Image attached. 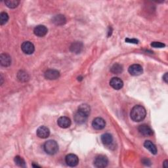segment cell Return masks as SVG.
I'll return each mask as SVG.
<instances>
[{
	"label": "cell",
	"instance_id": "1",
	"mask_svg": "<svg viewBox=\"0 0 168 168\" xmlns=\"http://www.w3.org/2000/svg\"><path fill=\"white\" fill-rule=\"evenodd\" d=\"M146 114L147 112L145 108L141 105H136L132 109L130 113V116L133 121L139 122L145 118Z\"/></svg>",
	"mask_w": 168,
	"mask_h": 168
},
{
	"label": "cell",
	"instance_id": "2",
	"mask_svg": "<svg viewBox=\"0 0 168 168\" xmlns=\"http://www.w3.org/2000/svg\"><path fill=\"white\" fill-rule=\"evenodd\" d=\"M44 151L48 154L53 155L58 151V145L57 142L54 140H49L44 144Z\"/></svg>",
	"mask_w": 168,
	"mask_h": 168
},
{
	"label": "cell",
	"instance_id": "3",
	"mask_svg": "<svg viewBox=\"0 0 168 168\" xmlns=\"http://www.w3.org/2000/svg\"><path fill=\"white\" fill-rule=\"evenodd\" d=\"M109 164V160L107 157L103 155L98 156L94 160V166L98 168L105 167Z\"/></svg>",
	"mask_w": 168,
	"mask_h": 168
},
{
	"label": "cell",
	"instance_id": "4",
	"mask_svg": "<svg viewBox=\"0 0 168 168\" xmlns=\"http://www.w3.org/2000/svg\"><path fill=\"white\" fill-rule=\"evenodd\" d=\"M21 49L26 55H32L35 51V47L32 42L27 41L23 42L21 45Z\"/></svg>",
	"mask_w": 168,
	"mask_h": 168
},
{
	"label": "cell",
	"instance_id": "5",
	"mask_svg": "<svg viewBox=\"0 0 168 168\" xmlns=\"http://www.w3.org/2000/svg\"><path fill=\"white\" fill-rule=\"evenodd\" d=\"M65 161L70 167H75L79 163V159L76 155L70 154L65 158Z\"/></svg>",
	"mask_w": 168,
	"mask_h": 168
},
{
	"label": "cell",
	"instance_id": "6",
	"mask_svg": "<svg viewBox=\"0 0 168 168\" xmlns=\"http://www.w3.org/2000/svg\"><path fill=\"white\" fill-rule=\"evenodd\" d=\"M106 122L105 119L102 118H96L92 122L93 128L96 130H101L105 128Z\"/></svg>",
	"mask_w": 168,
	"mask_h": 168
},
{
	"label": "cell",
	"instance_id": "7",
	"mask_svg": "<svg viewBox=\"0 0 168 168\" xmlns=\"http://www.w3.org/2000/svg\"><path fill=\"white\" fill-rule=\"evenodd\" d=\"M128 71L131 75L137 76L141 75L142 73L143 69L142 67L139 64H133L129 67Z\"/></svg>",
	"mask_w": 168,
	"mask_h": 168
},
{
	"label": "cell",
	"instance_id": "8",
	"mask_svg": "<svg viewBox=\"0 0 168 168\" xmlns=\"http://www.w3.org/2000/svg\"><path fill=\"white\" fill-rule=\"evenodd\" d=\"M45 77L47 80H54L58 79L60 76V73L58 70H47L45 72Z\"/></svg>",
	"mask_w": 168,
	"mask_h": 168
},
{
	"label": "cell",
	"instance_id": "9",
	"mask_svg": "<svg viewBox=\"0 0 168 168\" xmlns=\"http://www.w3.org/2000/svg\"><path fill=\"white\" fill-rule=\"evenodd\" d=\"M110 85L113 89H114L116 90H119L123 87L124 82L120 78L115 77L110 80Z\"/></svg>",
	"mask_w": 168,
	"mask_h": 168
},
{
	"label": "cell",
	"instance_id": "10",
	"mask_svg": "<svg viewBox=\"0 0 168 168\" xmlns=\"http://www.w3.org/2000/svg\"><path fill=\"white\" fill-rule=\"evenodd\" d=\"M50 135V131L49 128L45 126H40L37 129V135L41 139H46Z\"/></svg>",
	"mask_w": 168,
	"mask_h": 168
},
{
	"label": "cell",
	"instance_id": "11",
	"mask_svg": "<svg viewBox=\"0 0 168 168\" xmlns=\"http://www.w3.org/2000/svg\"><path fill=\"white\" fill-rule=\"evenodd\" d=\"M57 124L60 128L66 129V128H69L71 125V120H70V119L68 118V117L62 116L58 118Z\"/></svg>",
	"mask_w": 168,
	"mask_h": 168
},
{
	"label": "cell",
	"instance_id": "12",
	"mask_svg": "<svg viewBox=\"0 0 168 168\" xmlns=\"http://www.w3.org/2000/svg\"><path fill=\"white\" fill-rule=\"evenodd\" d=\"M48 32L47 28L44 25H38L34 30V33L38 37H44Z\"/></svg>",
	"mask_w": 168,
	"mask_h": 168
},
{
	"label": "cell",
	"instance_id": "13",
	"mask_svg": "<svg viewBox=\"0 0 168 168\" xmlns=\"http://www.w3.org/2000/svg\"><path fill=\"white\" fill-rule=\"evenodd\" d=\"M139 133L144 136H150L153 134L152 129L146 124L141 125L139 127Z\"/></svg>",
	"mask_w": 168,
	"mask_h": 168
},
{
	"label": "cell",
	"instance_id": "14",
	"mask_svg": "<svg viewBox=\"0 0 168 168\" xmlns=\"http://www.w3.org/2000/svg\"><path fill=\"white\" fill-rule=\"evenodd\" d=\"M87 117L84 114L77 111L74 115V121L77 124H83L87 121Z\"/></svg>",
	"mask_w": 168,
	"mask_h": 168
},
{
	"label": "cell",
	"instance_id": "15",
	"mask_svg": "<svg viewBox=\"0 0 168 168\" xmlns=\"http://www.w3.org/2000/svg\"><path fill=\"white\" fill-rule=\"evenodd\" d=\"M0 63L3 67H9L11 64V58L7 53H2L0 56Z\"/></svg>",
	"mask_w": 168,
	"mask_h": 168
},
{
	"label": "cell",
	"instance_id": "16",
	"mask_svg": "<svg viewBox=\"0 0 168 168\" xmlns=\"http://www.w3.org/2000/svg\"><path fill=\"white\" fill-rule=\"evenodd\" d=\"M101 141L105 145L109 146L113 142V137L110 133H105L101 136Z\"/></svg>",
	"mask_w": 168,
	"mask_h": 168
},
{
	"label": "cell",
	"instance_id": "17",
	"mask_svg": "<svg viewBox=\"0 0 168 168\" xmlns=\"http://www.w3.org/2000/svg\"><path fill=\"white\" fill-rule=\"evenodd\" d=\"M144 147L151 152L153 154H156L157 153V148L151 141H146L144 143Z\"/></svg>",
	"mask_w": 168,
	"mask_h": 168
},
{
	"label": "cell",
	"instance_id": "18",
	"mask_svg": "<svg viewBox=\"0 0 168 168\" xmlns=\"http://www.w3.org/2000/svg\"><path fill=\"white\" fill-rule=\"evenodd\" d=\"M66 21H67V19L65 16L62 15H56L53 19V22L55 23L56 25H63L66 23Z\"/></svg>",
	"mask_w": 168,
	"mask_h": 168
},
{
	"label": "cell",
	"instance_id": "19",
	"mask_svg": "<svg viewBox=\"0 0 168 168\" xmlns=\"http://www.w3.org/2000/svg\"><path fill=\"white\" fill-rule=\"evenodd\" d=\"M83 49V45L80 42H75L70 46V50L72 52L75 53H80Z\"/></svg>",
	"mask_w": 168,
	"mask_h": 168
},
{
	"label": "cell",
	"instance_id": "20",
	"mask_svg": "<svg viewBox=\"0 0 168 168\" xmlns=\"http://www.w3.org/2000/svg\"><path fill=\"white\" fill-rule=\"evenodd\" d=\"M77 111H79L88 116L90 114V111H91V109H90V106L88 105L82 104L78 107V110Z\"/></svg>",
	"mask_w": 168,
	"mask_h": 168
},
{
	"label": "cell",
	"instance_id": "21",
	"mask_svg": "<svg viewBox=\"0 0 168 168\" xmlns=\"http://www.w3.org/2000/svg\"><path fill=\"white\" fill-rule=\"evenodd\" d=\"M122 71H123L122 66L118 63L114 64L111 68V72L113 74H121L122 72Z\"/></svg>",
	"mask_w": 168,
	"mask_h": 168
},
{
	"label": "cell",
	"instance_id": "22",
	"mask_svg": "<svg viewBox=\"0 0 168 168\" xmlns=\"http://www.w3.org/2000/svg\"><path fill=\"white\" fill-rule=\"evenodd\" d=\"M20 2L18 0H6L5 2V5L10 9L16 8L19 5Z\"/></svg>",
	"mask_w": 168,
	"mask_h": 168
},
{
	"label": "cell",
	"instance_id": "23",
	"mask_svg": "<svg viewBox=\"0 0 168 168\" xmlns=\"http://www.w3.org/2000/svg\"><path fill=\"white\" fill-rule=\"evenodd\" d=\"M14 161L17 166H19L22 167H26L25 161L24 160V159L22 158L21 156H15Z\"/></svg>",
	"mask_w": 168,
	"mask_h": 168
},
{
	"label": "cell",
	"instance_id": "24",
	"mask_svg": "<svg viewBox=\"0 0 168 168\" xmlns=\"http://www.w3.org/2000/svg\"><path fill=\"white\" fill-rule=\"evenodd\" d=\"M8 20L9 15L7 13H5V12L1 13V14H0V24H1V25H3L7 23Z\"/></svg>",
	"mask_w": 168,
	"mask_h": 168
},
{
	"label": "cell",
	"instance_id": "25",
	"mask_svg": "<svg viewBox=\"0 0 168 168\" xmlns=\"http://www.w3.org/2000/svg\"><path fill=\"white\" fill-rule=\"evenodd\" d=\"M18 78H19L21 81L25 82L28 79V75L23 71H21L18 74Z\"/></svg>",
	"mask_w": 168,
	"mask_h": 168
},
{
	"label": "cell",
	"instance_id": "26",
	"mask_svg": "<svg viewBox=\"0 0 168 168\" xmlns=\"http://www.w3.org/2000/svg\"><path fill=\"white\" fill-rule=\"evenodd\" d=\"M151 46L155 48H162L166 46V45L164 44L161 43V42H157V41H154L152 42L151 44Z\"/></svg>",
	"mask_w": 168,
	"mask_h": 168
},
{
	"label": "cell",
	"instance_id": "27",
	"mask_svg": "<svg viewBox=\"0 0 168 168\" xmlns=\"http://www.w3.org/2000/svg\"><path fill=\"white\" fill-rule=\"evenodd\" d=\"M125 41H127L128 43H132V44H138V40H135V39H126Z\"/></svg>",
	"mask_w": 168,
	"mask_h": 168
},
{
	"label": "cell",
	"instance_id": "28",
	"mask_svg": "<svg viewBox=\"0 0 168 168\" xmlns=\"http://www.w3.org/2000/svg\"><path fill=\"white\" fill-rule=\"evenodd\" d=\"M142 163H143L144 164L147 165V166H148V163L151 164V161H150V160H148V159H144V160H142Z\"/></svg>",
	"mask_w": 168,
	"mask_h": 168
},
{
	"label": "cell",
	"instance_id": "29",
	"mask_svg": "<svg viewBox=\"0 0 168 168\" xmlns=\"http://www.w3.org/2000/svg\"><path fill=\"white\" fill-rule=\"evenodd\" d=\"M163 79L166 83H167V73H166L165 75L163 76Z\"/></svg>",
	"mask_w": 168,
	"mask_h": 168
},
{
	"label": "cell",
	"instance_id": "30",
	"mask_svg": "<svg viewBox=\"0 0 168 168\" xmlns=\"http://www.w3.org/2000/svg\"><path fill=\"white\" fill-rule=\"evenodd\" d=\"M167 160H166L164 162V167H167Z\"/></svg>",
	"mask_w": 168,
	"mask_h": 168
}]
</instances>
